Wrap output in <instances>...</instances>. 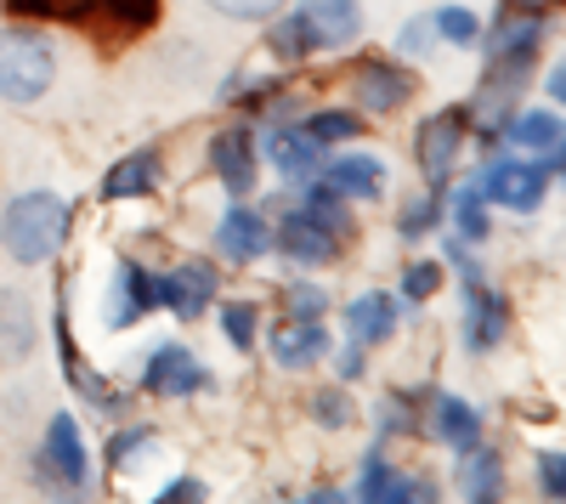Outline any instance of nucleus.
Segmentation results:
<instances>
[{
	"label": "nucleus",
	"mask_w": 566,
	"mask_h": 504,
	"mask_svg": "<svg viewBox=\"0 0 566 504\" xmlns=\"http://www.w3.org/2000/svg\"><path fill=\"white\" fill-rule=\"evenodd\" d=\"M74 233V204L52 188H29L0 210V250L18 266H45L57 261V250Z\"/></svg>",
	"instance_id": "1"
},
{
	"label": "nucleus",
	"mask_w": 566,
	"mask_h": 504,
	"mask_svg": "<svg viewBox=\"0 0 566 504\" xmlns=\"http://www.w3.org/2000/svg\"><path fill=\"white\" fill-rule=\"evenodd\" d=\"M57 80V52H52V40H45L40 29L29 23H12V29H0V97L7 103H40L45 91H52Z\"/></svg>",
	"instance_id": "2"
},
{
	"label": "nucleus",
	"mask_w": 566,
	"mask_h": 504,
	"mask_svg": "<svg viewBox=\"0 0 566 504\" xmlns=\"http://www.w3.org/2000/svg\"><path fill=\"white\" fill-rule=\"evenodd\" d=\"M34 482L52 493H85L91 482V448L74 414H52L45 420V437L34 448Z\"/></svg>",
	"instance_id": "3"
},
{
	"label": "nucleus",
	"mask_w": 566,
	"mask_h": 504,
	"mask_svg": "<svg viewBox=\"0 0 566 504\" xmlns=\"http://www.w3.org/2000/svg\"><path fill=\"white\" fill-rule=\"evenodd\" d=\"M57 357H63V380L91 402V408H103V414L108 420H130V397L119 391V386H108L97 369H91V363H85V351H80V340H74V324H69V301L57 306Z\"/></svg>",
	"instance_id": "4"
},
{
	"label": "nucleus",
	"mask_w": 566,
	"mask_h": 504,
	"mask_svg": "<svg viewBox=\"0 0 566 504\" xmlns=\"http://www.w3.org/2000/svg\"><path fill=\"white\" fill-rule=\"evenodd\" d=\"M476 188L488 193V204H504V210H515V216H533V210L544 204V193H549V165L515 154V159L488 165V176L476 181Z\"/></svg>",
	"instance_id": "5"
},
{
	"label": "nucleus",
	"mask_w": 566,
	"mask_h": 504,
	"mask_svg": "<svg viewBox=\"0 0 566 504\" xmlns=\"http://www.w3.org/2000/svg\"><path fill=\"white\" fill-rule=\"evenodd\" d=\"M210 170L232 199H250L255 181H261V143L250 125H227L210 136Z\"/></svg>",
	"instance_id": "6"
},
{
	"label": "nucleus",
	"mask_w": 566,
	"mask_h": 504,
	"mask_svg": "<svg viewBox=\"0 0 566 504\" xmlns=\"http://www.w3.org/2000/svg\"><path fill=\"white\" fill-rule=\"evenodd\" d=\"M464 130H470V114H464V108H442V114H431V119L419 125L413 159H419V170H424V181H431V188H442V181L453 176V165H459V154H464Z\"/></svg>",
	"instance_id": "7"
},
{
	"label": "nucleus",
	"mask_w": 566,
	"mask_h": 504,
	"mask_svg": "<svg viewBox=\"0 0 566 504\" xmlns=\"http://www.w3.org/2000/svg\"><path fill=\"white\" fill-rule=\"evenodd\" d=\"M216 266L210 261H181L170 272H154V306H165L170 317H205V306H216Z\"/></svg>",
	"instance_id": "8"
},
{
	"label": "nucleus",
	"mask_w": 566,
	"mask_h": 504,
	"mask_svg": "<svg viewBox=\"0 0 566 504\" xmlns=\"http://www.w3.org/2000/svg\"><path fill=\"white\" fill-rule=\"evenodd\" d=\"M142 391L148 397H193V391H210V369L181 340H165L142 363Z\"/></svg>",
	"instance_id": "9"
},
{
	"label": "nucleus",
	"mask_w": 566,
	"mask_h": 504,
	"mask_svg": "<svg viewBox=\"0 0 566 504\" xmlns=\"http://www.w3.org/2000/svg\"><path fill=\"white\" fill-rule=\"evenodd\" d=\"M413 91H419V80L397 57H363L357 63V80H352V97L368 114H397L402 103H413Z\"/></svg>",
	"instance_id": "10"
},
{
	"label": "nucleus",
	"mask_w": 566,
	"mask_h": 504,
	"mask_svg": "<svg viewBox=\"0 0 566 504\" xmlns=\"http://www.w3.org/2000/svg\"><path fill=\"white\" fill-rule=\"evenodd\" d=\"M272 250L277 255H290L295 266H328L340 250H346V239L340 233H328L323 221H312L301 204L283 216V227H272Z\"/></svg>",
	"instance_id": "11"
},
{
	"label": "nucleus",
	"mask_w": 566,
	"mask_h": 504,
	"mask_svg": "<svg viewBox=\"0 0 566 504\" xmlns=\"http://www.w3.org/2000/svg\"><path fill=\"white\" fill-rule=\"evenodd\" d=\"M312 52H340L363 34V0H301L295 7Z\"/></svg>",
	"instance_id": "12"
},
{
	"label": "nucleus",
	"mask_w": 566,
	"mask_h": 504,
	"mask_svg": "<svg viewBox=\"0 0 566 504\" xmlns=\"http://www.w3.org/2000/svg\"><path fill=\"white\" fill-rule=\"evenodd\" d=\"M510 329V301L488 279H464V346L470 351H493Z\"/></svg>",
	"instance_id": "13"
},
{
	"label": "nucleus",
	"mask_w": 566,
	"mask_h": 504,
	"mask_svg": "<svg viewBox=\"0 0 566 504\" xmlns=\"http://www.w3.org/2000/svg\"><path fill=\"white\" fill-rule=\"evenodd\" d=\"M154 312V272L142 261H119L108 279V301H103V324L108 329H130L136 317Z\"/></svg>",
	"instance_id": "14"
},
{
	"label": "nucleus",
	"mask_w": 566,
	"mask_h": 504,
	"mask_svg": "<svg viewBox=\"0 0 566 504\" xmlns=\"http://www.w3.org/2000/svg\"><path fill=\"white\" fill-rule=\"evenodd\" d=\"M216 250H221V261H239V266H250V261H261L266 250H272V227H266V216L255 210V204H232L221 221H216Z\"/></svg>",
	"instance_id": "15"
},
{
	"label": "nucleus",
	"mask_w": 566,
	"mask_h": 504,
	"mask_svg": "<svg viewBox=\"0 0 566 504\" xmlns=\"http://www.w3.org/2000/svg\"><path fill=\"white\" fill-rule=\"evenodd\" d=\"M538 45H544V12H527V7H515V0H504L499 23L482 29L488 57H538Z\"/></svg>",
	"instance_id": "16"
},
{
	"label": "nucleus",
	"mask_w": 566,
	"mask_h": 504,
	"mask_svg": "<svg viewBox=\"0 0 566 504\" xmlns=\"http://www.w3.org/2000/svg\"><path fill=\"white\" fill-rule=\"evenodd\" d=\"M159 181H165V159H159V148H136V154H125V159L108 165V176H103V199H108V204H114V199H154V193H159Z\"/></svg>",
	"instance_id": "17"
},
{
	"label": "nucleus",
	"mask_w": 566,
	"mask_h": 504,
	"mask_svg": "<svg viewBox=\"0 0 566 504\" xmlns=\"http://www.w3.org/2000/svg\"><path fill=\"white\" fill-rule=\"evenodd\" d=\"M266 159H272V170H283V176H290V181H306L317 165H323V143H317V136H306V125H272L266 130Z\"/></svg>",
	"instance_id": "18"
},
{
	"label": "nucleus",
	"mask_w": 566,
	"mask_h": 504,
	"mask_svg": "<svg viewBox=\"0 0 566 504\" xmlns=\"http://www.w3.org/2000/svg\"><path fill=\"white\" fill-rule=\"evenodd\" d=\"M328 351V335L317 317H283V324L272 329V363L277 369H312V363Z\"/></svg>",
	"instance_id": "19"
},
{
	"label": "nucleus",
	"mask_w": 566,
	"mask_h": 504,
	"mask_svg": "<svg viewBox=\"0 0 566 504\" xmlns=\"http://www.w3.org/2000/svg\"><path fill=\"white\" fill-rule=\"evenodd\" d=\"M40 346V329H34V306L23 290H0V363H29Z\"/></svg>",
	"instance_id": "20"
},
{
	"label": "nucleus",
	"mask_w": 566,
	"mask_h": 504,
	"mask_svg": "<svg viewBox=\"0 0 566 504\" xmlns=\"http://www.w3.org/2000/svg\"><path fill=\"white\" fill-rule=\"evenodd\" d=\"M504 493V460L493 448H482V442H470V448H459V498H470V504H493Z\"/></svg>",
	"instance_id": "21"
},
{
	"label": "nucleus",
	"mask_w": 566,
	"mask_h": 504,
	"mask_svg": "<svg viewBox=\"0 0 566 504\" xmlns=\"http://www.w3.org/2000/svg\"><path fill=\"white\" fill-rule=\"evenodd\" d=\"M397 329V301L386 290H368L357 301H346V340L357 346H380Z\"/></svg>",
	"instance_id": "22"
},
{
	"label": "nucleus",
	"mask_w": 566,
	"mask_h": 504,
	"mask_svg": "<svg viewBox=\"0 0 566 504\" xmlns=\"http://www.w3.org/2000/svg\"><path fill=\"white\" fill-rule=\"evenodd\" d=\"M386 165L374 154H340L328 159V188H340L346 199H386Z\"/></svg>",
	"instance_id": "23"
},
{
	"label": "nucleus",
	"mask_w": 566,
	"mask_h": 504,
	"mask_svg": "<svg viewBox=\"0 0 566 504\" xmlns=\"http://www.w3.org/2000/svg\"><path fill=\"white\" fill-rule=\"evenodd\" d=\"M424 431H431L442 448L459 453L470 442H482V414L464 397H431V426H424Z\"/></svg>",
	"instance_id": "24"
},
{
	"label": "nucleus",
	"mask_w": 566,
	"mask_h": 504,
	"mask_svg": "<svg viewBox=\"0 0 566 504\" xmlns=\"http://www.w3.org/2000/svg\"><path fill=\"white\" fill-rule=\"evenodd\" d=\"M424 426H431V391L380 397V437H424Z\"/></svg>",
	"instance_id": "25"
},
{
	"label": "nucleus",
	"mask_w": 566,
	"mask_h": 504,
	"mask_svg": "<svg viewBox=\"0 0 566 504\" xmlns=\"http://www.w3.org/2000/svg\"><path fill=\"white\" fill-rule=\"evenodd\" d=\"M560 130H566V125H560L555 108H515L510 125H504L510 143H515V148H533V154H549Z\"/></svg>",
	"instance_id": "26"
},
{
	"label": "nucleus",
	"mask_w": 566,
	"mask_h": 504,
	"mask_svg": "<svg viewBox=\"0 0 566 504\" xmlns=\"http://www.w3.org/2000/svg\"><path fill=\"white\" fill-rule=\"evenodd\" d=\"M301 210H306L312 221H323L328 233H340V239L357 233V221H352V210H346V193L328 188V181H306V188H301Z\"/></svg>",
	"instance_id": "27"
},
{
	"label": "nucleus",
	"mask_w": 566,
	"mask_h": 504,
	"mask_svg": "<svg viewBox=\"0 0 566 504\" xmlns=\"http://www.w3.org/2000/svg\"><path fill=\"white\" fill-rule=\"evenodd\" d=\"M453 227H459V239L464 244H482V239H493V216H488V193L470 181V188H459L453 193Z\"/></svg>",
	"instance_id": "28"
},
{
	"label": "nucleus",
	"mask_w": 566,
	"mask_h": 504,
	"mask_svg": "<svg viewBox=\"0 0 566 504\" xmlns=\"http://www.w3.org/2000/svg\"><path fill=\"white\" fill-rule=\"evenodd\" d=\"M397 487H402V476H397V465H386V442H374V448H368V460H363L357 498H368V504H391Z\"/></svg>",
	"instance_id": "29"
},
{
	"label": "nucleus",
	"mask_w": 566,
	"mask_h": 504,
	"mask_svg": "<svg viewBox=\"0 0 566 504\" xmlns=\"http://www.w3.org/2000/svg\"><path fill=\"white\" fill-rule=\"evenodd\" d=\"M312 420L323 426V431H352L357 426V402H352V391H340V386H323V391H312Z\"/></svg>",
	"instance_id": "30"
},
{
	"label": "nucleus",
	"mask_w": 566,
	"mask_h": 504,
	"mask_svg": "<svg viewBox=\"0 0 566 504\" xmlns=\"http://www.w3.org/2000/svg\"><path fill=\"white\" fill-rule=\"evenodd\" d=\"M437 221H442V188L408 199L402 216H397V233H402V239H431V233H437Z\"/></svg>",
	"instance_id": "31"
},
{
	"label": "nucleus",
	"mask_w": 566,
	"mask_h": 504,
	"mask_svg": "<svg viewBox=\"0 0 566 504\" xmlns=\"http://www.w3.org/2000/svg\"><path fill=\"white\" fill-rule=\"evenodd\" d=\"M159 442V431L154 426H114V437H108V465L114 471H136V453H148Z\"/></svg>",
	"instance_id": "32"
},
{
	"label": "nucleus",
	"mask_w": 566,
	"mask_h": 504,
	"mask_svg": "<svg viewBox=\"0 0 566 504\" xmlns=\"http://www.w3.org/2000/svg\"><path fill=\"white\" fill-rule=\"evenodd\" d=\"M431 29H437V40L464 45V52L482 40V18L470 12V7H437V12H431Z\"/></svg>",
	"instance_id": "33"
},
{
	"label": "nucleus",
	"mask_w": 566,
	"mask_h": 504,
	"mask_svg": "<svg viewBox=\"0 0 566 504\" xmlns=\"http://www.w3.org/2000/svg\"><path fill=\"white\" fill-rule=\"evenodd\" d=\"M357 130H363V119H357L352 108H317V114L306 119V136H317L323 148H335V143H352Z\"/></svg>",
	"instance_id": "34"
},
{
	"label": "nucleus",
	"mask_w": 566,
	"mask_h": 504,
	"mask_svg": "<svg viewBox=\"0 0 566 504\" xmlns=\"http://www.w3.org/2000/svg\"><path fill=\"white\" fill-rule=\"evenodd\" d=\"M255 324H261V317H255L250 301H227V306H221V335H227L232 351H250V346H255Z\"/></svg>",
	"instance_id": "35"
},
{
	"label": "nucleus",
	"mask_w": 566,
	"mask_h": 504,
	"mask_svg": "<svg viewBox=\"0 0 566 504\" xmlns=\"http://www.w3.org/2000/svg\"><path fill=\"white\" fill-rule=\"evenodd\" d=\"M442 279H448L442 261H408V266H402V295H408V301H431V295L442 290Z\"/></svg>",
	"instance_id": "36"
},
{
	"label": "nucleus",
	"mask_w": 566,
	"mask_h": 504,
	"mask_svg": "<svg viewBox=\"0 0 566 504\" xmlns=\"http://www.w3.org/2000/svg\"><path fill=\"white\" fill-rule=\"evenodd\" d=\"M210 12H221L232 23H272L283 12V0H210Z\"/></svg>",
	"instance_id": "37"
},
{
	"label": "nucleus",
	"mask_w": 566,
	"mask_h": 504,
	"mask_svg": "<svg viewBox=\"0 0 566 504\" xmlns=\"http://www.w3.org/2000/svg\"><path fill=\"white\" fill-rule=\"evenodd\" d=\"M97 7H103L114 23H125V29H148V23L159 18V0H97Z\"/></svg>",
	"instance_id": "38"
},
{
	"label": "nucleus",
	"mask_w": 566,
	"mask_h": 504,
	"mask_svg": "<svg viewBox=\"0 0 566 504\" xmlns=\"http://www.w3.org/2000/svg\"><path fill=\"white\" fill-rule=\"evenodd\" d=\"M538 493L544 498H566V453H538Z\"/></svg>",
	"instance_id": "39"
},
{
	"label": "nucleus",
	"mask_w": 566,
	"mask_h": 504,
	"mask_svg": "<svg viewBox=\"0 0 566 504\" xmlns=\"http://www.w3.org/2000/svg\"><path fill=\"white\" fill-rule=\"evenodd\" d=\"M283 306H290V317H323L328 295L317 284H290V290H283Z\"/></svg>",
	"instance_id": "40"
},
{
	"label": "nucleus",
	"mask_w": 566,
	"mask_h": 504,
	"mask_svg": "<svg viewBox=\"0 0 566 504\" xmlns=\"http://www.w3.org/2000/svg\"><path fill=\"white\" fill-rule=\"evenodd\" d=\"M437 40V29H431V12H424V18H413L402 34H397V52H408V57H419L424 52V45H431Z\"/></svg>",
	"instance_id": "41"
},
{
	"label": "nucleus",
	"mask_w": 566,
	"mask_h": 504,
	"mask_svg": "<svg viewBox=\"0 0 566 504\" xmlns=\"http://www.w3.org/2000/svg\"><path fill=\"white\" fill-rule=\"evenodd\" d=\"M193 498H205V482L199 476H176L170 487H159V504H193Z\"/></svg>",
	"instance_id": "42"
},
{
	"label": "nucleus",
	"mask_w": 566,
	"mask_h": 504,
	"mask_svg": "<svg viewBox=\"0 0 566 504\" xmlns=\"http://www.w3.org/2000/svg\"><path fill=\"white\" fill-rule=\"evenodd\" d=\"M363 351H368V346H357V340L340 346V357H335V375H340V380H357V375H363Z\"/></svg>",
	"instance_id": "43"
},
{
	"label": "nucleus",
	"mask_w": 566,
	"mask_h": 504,
	"mask_svg": "<svg viewBox=\"0 0 566 504\" xmlns=\"http://www.w3.org/2000/svg\"><path fill=\"white\" fill-rule=\"evenodd\" d=\"M549 97H555V103H566V57L549 69Z\"/></svg>",
	"instance_id": "44"
},
{
	"label": "nucleus",
	"mask_w": 566,
	"mask_h": 504,
	"mask_svg": "<svg viewBox=\"0 0 566 504\" xmlns=\"http://www.w3.org/2000/svg\"><path fill=\"white\" fill-rule=\"evenodd\" d=\"M549 165H555V170H566V130L555 136V148H549Z\"/></svg>",
	"instance_id": "45"
},
{
	"label": "nucleus",
	"mask_w": 566,
	"mask_h": 504,
	"mask_svg": "<svg viewBox=\"0 0 566 504\" xmlns=\"http://www.w3.org/2000/svg\"><path fill=\"white\" fill-rule=\"evenodd\" d=\"M515 7H527V12H549V0H515Z\"/></svg>",
	"instance_id": "46"
},
{
	"label": "nucleus",
	"mask_w": 566,
	"mask_h": 504,
	"mask_svg": "<svg viewBox=\"0 0 566 504\" xmlns=\"http://www.w3.org/2000/svg\"><path fill=\"white\" fill-rule=\"evenodd\" d=\"M560 176H566V170H560Z\"/></svg>",
	"instance_id": "47"
}]
</instances>
